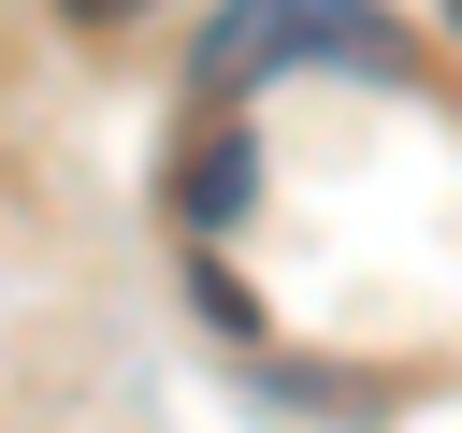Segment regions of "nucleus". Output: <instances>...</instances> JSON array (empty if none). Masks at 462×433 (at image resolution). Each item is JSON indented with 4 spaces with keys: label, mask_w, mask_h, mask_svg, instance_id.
Returning a JSON list of instances; mask_svg holds the SVG:
<instances>
[{
    "label": "nucleus",
    "mask_w": 462,
    "mask_h": 433,
    "mask_svg": "<svg viewBox=\"0 0 462 433\" xmlns=\"http://www.w3.org/2000/svg\"><path fill=\"white\" fill-rule=\"evenodd\" d=\"M274 58H375V72H390V58H404V29H390L375 0H231V14H217V43H202V87H231V72L260 87Z\"/></svg>",
    "instance_id": "nucleus-1"
},
{
    "label": "nucleus",
    "mask_w": 462,
    "mask_h": 433,
    "mask_svg": "<svg viewBox=\"0 0 462 433\" xmlns=\"http://www.w3.org/2000/svg\"><path fill=\"white\" fill-rule=\"evenodd\" d=\"M72 14H130V0H72Z\"/></svg>",
    "instance_id": "nucleus-2"
}]
</instances>
